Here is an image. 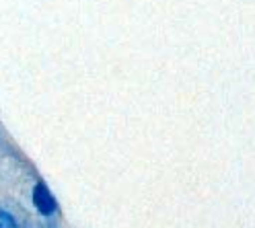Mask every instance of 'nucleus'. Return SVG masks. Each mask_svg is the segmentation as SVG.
Returning a JSON list of instances; mask_svg holds the SVG:
<instances>
[{"mask_svg":"<svg viewBox=\"0 0 255 228\" xmlns=\"http://www.w3.org/2000/svg\"><path fill=\"white\" fill-rule=\"evenodd\" d=\"M31 200H33V206L35 210L39 212L41 216H54L58 212V202L54 198V193L50 191V187H47L43 181H37L33 185V191H31Z\"/></svg>","mask_w":255,"mask_h":228,"instance_id":"obj_1","label":"nucleus"},{"mask_svg":"<svg viewBox=\"0 0 255 228\" xmlns=\"http://www.w3.org/2000/svg\"><path fill=\"white\" fill-rule=\"evenodd\" d=\"M0 228H19V222L10 212H6L4 208H0Z\"/></svg>","mask_w":255,"mask_h":228,"instance_id":"obj_2","label":"nucleus"}]
</instances>
